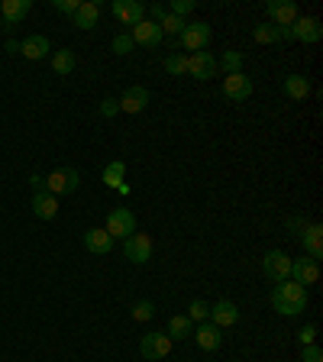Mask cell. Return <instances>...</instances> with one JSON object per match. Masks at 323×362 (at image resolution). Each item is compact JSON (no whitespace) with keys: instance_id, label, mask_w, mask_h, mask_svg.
<instances>
[{"instance_id":"6da1fadb","label":"cell","mask_w":323,"mask_h":362,"mask_svg":"<svg viewBox=\"0 0 323 362\" xmlns=\"http://www.w3.org/2000/svg\"><path fill=\"white\" fill-rule=\"evenodd\" d=\"M272 308H275L278 314H285V317L304 314V308H307V288L298 285V282H291V278L278 282V285L272 288Z\"/></svg>"},{"instance_id":"7a4b0ae2","label":"cell","mask_w":323,"mask_h":362,"mask_svg":"<svg viewBox=\"0 0 323 362\" xmlns=\"http://www.w3.org/2000/svg\"><path fill=\"white\" fill-rule=\"evenodd\" d=\"M210 39H214V32H210V23H204V20H194V23L185 26V32L178 36V42L188 49V55L191 52H207Z\"/></svg>"},{"instance_id":"3957f363","label":"cell","mask_w":323,"mask_h":362,"mask_svg":"<svg viewBox=\"0 0 323 362\" xmlns=\"http://www.w3.org/2000/svg\"><path fill=\"white\" fill-rule=\"evenodd\" d=\"M155 253V243L149 233H133V236L123 239V255L130 259L133 265H146Z\"/></svg>"},{"instance_id":"277c9868","label":"cell","mask_w":323,"mask_h":362,"mask_svg":"<svg viewBox=\"0 0 323 362\" xmlns=\"http://www.w3.org/2000/svg\"><path fill=\"white\" fill-rule=\"evenodd\" d=\"M104 230H107L114 239H126V236H133V233H136V217H133L130 207H114L107 214Z\"/></svg>"},{"instance_id":"5b68a950","label":"cell","mask_w":323,"mask_h":362,"mask_svg":"<svg viewBox=\"0 0 323 362\" xmlns=\"http://www.w3.org/2000/svg\"><path fill=\"white\" fill-rule=\"evenodd\" d=\"M262 272H265V278L269 282H285L288 272H291V255H285L281 249H269V253L262 255Z\"/></svg>"},{"instance_id":"8992f818","label":"cell","mask_w":323,"mask_h":362,"mask_svg":"<svg viewBox=\"0 0 323 362\" xmlns=\"http://www.w3.org/2000/svg\"><path fill=\"white\" fill-rule=\"evenodd\" d=\"M78 185H81V175H78V169H68V165H65V169H55L52 175L46 178V191L55 194V198L78 191Z\"/></svg>"},{"instance_id":"52a82bcc","label":"cell","mask_w":323,"mask_h":362,"mask_svg":"<svg viewBox=\"0 0 323 362\" xmlns=\"http://www.w3.org/2000/svg\"><path fill=\"white\" fill-rule=\"evenodd\" d=\"M139 353H142V359L155 362V359H165V356L171 353V337L169 333H146V337L139 339Z\"/></svg>"},{"instance_id":"ba28073f","label":"cell","mask_w":323,"mask_h":362,"mask_svg":"<svg viewBox=\"0 0 323 362\" xmlns=\"http://www.w3.org/2000/svg\"><path fill=\"white\" fill-rule=\"evenodd\" d=\"M224 97L233 100V104H243V100L252 97V78L236 71V75H226L224 78Z\"/></svg>"},{"instance_id":"9c48e42d","label":"cell","mask_w":323,"mask_h":362,"mask_svg":"<svg viewBox=\"0 0 323 362\" xmlns=\"http://www.w3.org/2000/svg\"><path fill=\"white\" fill-rule=\"evenodd\" d=\"M288 278L291 282H298V285H304V288H310V285H317L320 282V263H314V259H291V272H288Z\"/></svg>"},{"instance_id":"30bf717a","label":"cell","mask_w":323,"mask_h":362,"mask_svg":"<svg viewBox=\"0 0 323 362\" xmlns=\"http://www.w3.org/2000/svg\"><path fill=\"white\" fill-rule=\"evenodd\" d=\"M265 13H269V23L281 26V30H288L300 16L298 4H291V0H269V4H265Z\"/></svg>"},{"instance_id":"8fae6325","label":"cell","mask_w":323,"mask_h":362,"mask_svg":"<svg viewBox=\"0 0 323 362\" xmlns=\"http://www.w3.org/2000/svg\"><path fill=\"white\" fill-rule=\"evenodd\" d=\"M214 75H217V59L210 52L188 55V78H194V81H210Z\"/></svg>"},{"instance_id":"7c38bea8","label":"cell","mask_w":323,"mask_h":362,"mask_svg":"<svg viewBox=\"0 0 323 362\" xmlns=\"http://www.w3.org/2000/svg\"><path fill=\"white\" fill-rule=\"evenodd\" d=\"M288 30H291V39H298V42H320L323 39V23L317 16H298Z\"/></svg>"},{"instance_id":"4fadbf2b","label":"cell","mask_w":323,"mask_h":362,"mask_svg":"<svg viewBox=\"0 0 323 362\" xmlns=\"http://www.w3.org/2000/svg\"><path fill=\"white\" fill-rule=\"evenodd\" d=\"M110 10L123 26H136L146 20V4H139V0H114Z\"/></svg>"},{"instance_id":"5bb4252c","label":"cell","mask_w":323,"mask_h":362,"mask_svg":"<svg viewBox=\"0 0 323 362\" xmlns=\"http://www.w3.org/2000/svg\"><path fill=\"white\" fill-rule=\"evenodd\" d=\"M116 104H120V114H142L149 107V88L142 85L126 88L123 97H116Z\"/></svg>"},{"instance_id":"9a60e30c","label":"cell","mask_w":323,"mask_h":362,"mask_svg":"<svg viewBox=\"0 0 323 362\" xmlns=\"http://www.w3.org/2000/svg\"><path fill=\"white\" fill-rule=\"evenodd\" d=\"M191 337H194V343H197L204 353H217V349L224 346V330L214 327V324H197Z\"/></svg>"},{"instance_id":"2e32d148","label":"cell","mask_w":323,"mask_h":362,"mask_svg":"<svg viewBox=\"0 0 323 362\" xmlns=\"http://www.w3.org/2000/svg\"><path fill=\"white\" fill-rule=\"evenodd\" d=\"M32 10V0H4L0 4V16H4V26L7 30H13V26H20L30 16Z\"/></svg>"},{"instance_id":"e0dca14e","label":"cell","mask_w":323,"mask_h":362,"mask_svg":"<svg viewBox=\"0 0 323 362\" xmlns=\"http://www.w3.org/2000/svg\"><path fill=\"white\" fill-rule=\"evenodd\" d=\"M133 42H136V46H149V49H155L162 42V26L159 23H152V20H142V23H136L133 26Z\"/></svg>"},{"instance_id":"ac0fdd59","label":"cell","mask_w":323,"mask_h":362,"mask_svg":"<svg viewBox=\"0 0 323 362\" xmlns=\"http://www.w3.org/2000/svg\"><path fill=\"white\" fill-rule=\"evenodd\" d=\"M114 243L116 239L110 236L104 227H91V230L85 233V249L87 253H94V255H107L110 249H114Z\"/></svg>"},{"instance_id":"d6986e66","label":"cell","mask_w":323,"mask_h":362,"mask_svg":"<svg viewBox=\"0 0 323 362\" xmlns=\"http://www.w3.org/2000/svg\"><path fill=\"white\" fill-rule=\"evenodd\" d=\"M236 320H239V308L233 304V301H217L214 308H210V324L220 327V330L233 327Z\"/></svg>"},{"instance_id":"ffe728a7","label":"cell","mask_w":323,"mask_h":362,"mask_svg":"<svg viewBox=\"0 0 323 362\" xmlns=\"http://www.w3.org/2000/svg\"><path fill=\"white\" fill-rule=\"evenodd\" d=\"M52 52V46H49V39L46 36H26L23 42H20V55L23 59H30V62H39V59H46V55Z\"/></svg>"},{"instance_id":"44dd1931","label":"cell","mask_w":323,"mask_h":362,"mask_svg":"<svg viewBox=\"0 0 323 362\" xmlns=\"http://www.w3.org/2000/svg\"><path fill=\"white\" fill-rule=\"evenodd\" d=\"M252 39L259 42V46H272V42H281V39H291V30H281V26H275V23H259V26H252Z\"/></svg>"},{"instance_id":"7402d4cb","label":"cell","mask_w":323,"mask_h":362,"mask_svg":"<svg viewBox=\"0 0 323 362\" xmlns=\"http://www.w3.org/2000/svg\"><path fill=\"white\" fill-rule=\"evenodd\" d=\"M32 214H36L39 220H55V217H59V198L49 191L32 194Z\"/></svg>"},{"instance_id":"603a6c76","label":"cell","mask_w":323,"mask_h":362,"mask_svg":"<svg viewBox=\"0 0 323 362\" xmlns=\"http://www.w3.org/2000/svg\"><path fill=\"white\" fill-rule=\"evenodd\" d=\"M71 20H75L78 30H94L100 20V4L97 0H81V7H78V13Z\"/></svg>"},{"instance_id":"cb8c5ba5","label":"cell","mask_w":323,"mask_h":362,"mask_svg":"<svg viewBox=\"0 0 323 362\" xmlns=\"http://www.w3.org/2000/svg\"><path fill=\"white\" fill-rule=\"evenodd\" d=\"M300 239H304V253H307V259H320L323 255V227L320 224H307V230L300 233Z\"/></svg>"},{"instance_id":"d4e9b609","label":"cell","mask_w":323,"mask_h":362,"mask_svg":"<svg viewBox=\"0 0 323 362\" xmlns=\"http://www.w3.org/2000/svg\"><path fill=\"white\" fill-rule=\"evenodd\" d=\"M281 88H285V94L291 100H304L310 94V81L304 75H288L285 81H281Z\"/></svg>"},{"instance_id":"484cf974","label":"cell","mask_w":323,"mask_h":362,"mask_svg":"<svg viewBox=\"0 0 323 362\" xmlns=\"http://www.w3.org/2000/svg\"><path fill=\"white\" fill-rule=\"evenodd\" d=\"M123 178H126V165L120 162V159H114V162L104 165V175H100V181L107 188H120L123 185Z\"/></svg>"},{"instance_id":"4316f807","label":"cell","mask_w":323,"mask_h":362,"mask_svg":"<svg viewBox=\"0 0 323 362\" xmlns=\"http://www.w3.org/2000/svg\"><path fill=\"white\" fill-rule=\"evenodd\" d=\"M75 65H78V59H75L71 49H59V52H52V71L55 75H71Z\"/></svg>"},{"instance_id":"83f0119b","label":"cell","mask_w":323,"mask_h":362,"mask_svg":"<svg viewBox=\"0 0 323 362\" xmlns=\"http://www.w3.org/2000/svg\"><path fill=\"white\" fill-rule=\"evenodd\" d=\"M194 333V324L188 320V314H178V317H171L169 320V337H171V343H178V339H188Z\"/></svg>"},{"instance_id":"f1b7e54d","label":"cell","mask_w":323,"mask_h":362,"mask_svg":"<svg viewBox=\"0 0 323 362\" xmlns=\"http://www.w3.org/2000/svg\"><path fill=\"white\" fill-rule=\"evenodd\" d=\"M217 68H224L226 75H236V71H243V52H236V49H226L224 59L217 62Z\"/></svg>"},{"instance_id":"f546056e","label":"cell","mask_w":323,"mask_h":362,"mask_svg":"<svg viewBox=\"0 0 323 362\" xmlns=\"http://www.w3.org/2000/svg\"><path fill=\"white\" fill-rule=\"evenodd\" d=\"M165 71H169V75H175V78L188 75V55H181V52L165 55Z\"/></svg>"},{"instance_id":"4dcf8cb0","label":"cell","mask_w":323,"mask_h":362,"mask_svg":"<svg viewBox=\"0 0 323 362\" xmlns=\"http://www.w3.org/2000/svg\"><path fill=\"white\" fill-rule=\"evenodd\" d=\"M207 317H210L207 301H191V304H188V320H191V324H204Z\"/></svg>"},{"instance_id":"1f68e13d","label":"cell","mask_w":323,"mask_h":362,"mask_svg":"<svg viewBox=\"0 0 323 362\" xmlns=\"http://www.w3.org/2000/svg\"><path fill=\"white\" fill-rule=\"evenodd\" d=\"M185 26H188V20L169 13L165 20H162V36H181V32H185Z\"/></svg>"},{"instance_id":"d6a6232c","label":"cell","mask_w":323,"mask_h":362,"mask_svg":"<svg viewBox=\"0 0 323 362\" xmlns=\"http://www.w3.org/2000/svg\"><path fill=\"white\" fill-rule=\"evenodd\" d=\"M149 317H155V304L152 301H136V304H133V320L142 324V320H149Z\"/></svg>"},{"instance_id":"836d02e7","label":"cell","mask_w":323,"mask_h":362,"mask_svg":"<svg viewBox=\"0 0 323 362\" xmlns=\"http://www.w3.org/2000/svg\"><path fill=\"white\" fill-rule=\"evenodd\" d=\"M133 46H136V42H133L130 32H120V36L114 39V52H116V55H130Z\"/></svg>"},{"instance_id":"e575fe53","label":"cell","mask_w":323,"mask_h":362,"mask_svg":"<svg viewBox=\"0 0 323 362\" xmlns=\"http://www.w3.org/2000/svg\"><path fill=\"white\" fill-rule=\"evenodd\" d=\"M191 10H194V0H175V4L169 7V13H171V16H181V20H185Z\"/></svg>"},{"instance_id":"d590c367","label":"cell","mask_w":323,"mask_h":362,"mask_svg":"<svg viewBox=\"0 0 323 362\" xmlns=\"http://www.w3.org/2000/svg\"><path fill=\"white\" fill-rule=\"evenodd\" d=\"M314 337H317V327L314 324H304L298 330V343H300V346H310V343H314Z\"/></svg>"},{"instance_id":"8d00e7d4","label":"cell","mask_w":323,"mask_h":362,"mask_svg":"<svg viewBox=\"0 0 323 362\" xmlns=\"http://www.w3.org/2000/svg\"><path fill=\"white\" fill-rule=\"evenodd\" d=\"M300 349H304V353H300V362H323V349L320 346L310 343V346H300Z\"/></svg>"},{"instance_id":"74e56055","label":"cell","mask_w":323,"mask_h":362,"mask_svg":"<svg viewBox=\"0 0 323 362\" xmlns=\"http://www.w3.org/2000/svg\"><path fill=\"white\" fill-rule=\"evenodd\" d=\"M78 7H81V0H55V10H59V13L75 16V13H78Z\"/></svg>"},{"instance_id":"f35d334b","label":"cell","mask_w":323,"mask_h":362,"mask_svg":"<svg viewBox=\"0 0 323 362\" xmlns=\"http://www.w3.org/2000/svg\"><path fill=\"white\" fill-rule=\"evenodd\" d=\"M116 114H120V104H116V97L100 100V116H116Z\"/></svg>"},{"instance_id":"ab89813d","label":"cell","mask_w":323,"mask_h":362,"mask_svg":"<svg viewBox=\"0 0 323 362\" xmlns=\"http://www.w3.org/2000/svg\"><path fill=\"white\" fill-rule=\"evenodd\" d=\"M165 16H169V7H162V4H152V7H149V16H146V20H152V23L162 26V20H165Z\"/></svg>"},{"instance_id":"60d3db41","label":"cell","mask_w":323,"mask_h":362,"mask_svg":"<svg viewBox=\"0 0 323 362\" xmlns=\"http://www.w3.org/2000/svg\"><path fill=\"white\" fill-rule=\"evenodd\" d=\"M288 227H291V230H294V236H300V233L307 230V224H304L300 217H291V220H288Z\"/></svg>"},{"instance_id":"b9f144b4","label":"cell","mask_w":323,"mask_h":362,"mask_svg":"<svg viewBox=\"0 0 323 362\" xmlns=\"http://www.w3.org/2000/svg\"><path fill=\"white\" fill-rule=\"evenodd\" d=\"M30 185H32V191H36V194H39V191H46V178H42V175H32V178H30Z\"/></svg>"},{"instance_id":"7bdbcfd3","label":"cell","mask_w":323,"mask_h":362,"mask_svg":"<svg viewBox=\"0 0 323 362\" xmlns=\"http://www.w3.org/2000/svg\"><path fill=\"white\" fill-rule=\"evenodd\" d=\"M7 52H13V55H16V52H20V42H13V39H7Z\"/></svg>"}]
</instances>
